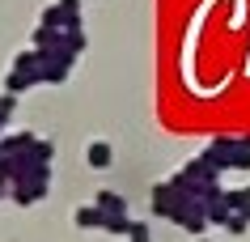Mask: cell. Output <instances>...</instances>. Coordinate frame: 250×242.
<instances>
[{
    "label": "cell",
    "mask_w": 250,
    "mask_h": 242,
    "mask_svg": "<svg viewBox=\"0 0 250 242\" xmlns=\"http://www.w3.org/2000/svg\"><path fill=\"white\" fill-rule=\"evenodd\" d=\"M30 85H39V77H34V72H17V68H9V77H4V89H9V94H21V89H30Z\"/></svg>",
    "instance_id": "cell-4"
},
{
    "label": "cell",
    "mask_w": 250,
    "mask_h": 242,
    "mask_svg": "<svg viewBox=\"0 0 250 242\" xmlns=\"http://www.w3.org/2000/svg\"><path fill=\"white\" fill-rule=\"evenodd\" d=\"M34 47H55L64 55H81L85 51V30H47L39 26L34 30Z\"/></svg>",
    "instance_id": "cell-3"
},
{
    "label": "cell",
    "mask_w": 250,
    "mask_h": 242,
    "mask_svg": "<svg viewBox=\"0 0 250 242\" xmlns=\"http://www.w3.org/2000/svg\"><path fill=\"white\" fill-rule=\"evenodd\" d=\"M39 26H47V30H85L81 26V0H51L42 9Z\"/></svg>",
    "instance_id": "cell-2"
},
{
    "label": "cell",
    "mask_w": 250,
    "mask_h": 242,
    "mask_svg": "<svg viewBox=\"0 0 250 242\" xmlns=\"http://www.w3.org/2000/svg\"><path fill=\"white\" fill-rule=\"evenodd\" d=\"M132 242H148V229L145 225H132Z\"/></svg>",
    "instance_id": "cell-7"
},
{
    "label": "cell",
    "mask_w": 250,
    "mask_h": 242,
    "mask_svg": "<svg viewBox=\"0 0 250 242\" xmlns=\"http://www.w3.org/2000/svg\"><path fill=\"white\" fill-rule=\"evenodd\" d=\"M77 225H85V229H89V225H102V213H98V208H81V213H77Z\"/></svg>",
    "instance_id": "cell-6"
},
{
    "label": "cell",
    "mask_w": 250,
    "mask_h": 242,
    "mask_svg": "<svg viewBox=\"0 0 250 242\" xmlns=\"http://www.w3.org/2000/svg\"><path fill=\"white\" fill-rule=\"evenodd\" d=\"M34 51H39V68H34L39 85H64L72 77L77 55H64V51H55V47H34Z\"/></svg>",
    "instance_id": "cell-1"
},
{
    "label": "cell",
    "mask_w": 250,
    "mask_h": 242,
    "mask_svg": "<svg viewBox=\"0 0 250 242\" xmlns=\"http://www.w3.org/2000/svg\"><path fill=\"white\" fill-rule=\"evenodd\" d=\"M85 157H89V166H93V170H106V166H110V145L93 140V145L85 149Z\"/></svg>",
    "instance_id": "cell-5"
}]
</instances>
